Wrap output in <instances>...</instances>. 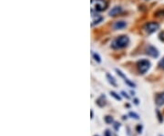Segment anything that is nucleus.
Returning a JSON list of instances; mask_svg holds the SVG:
<instances>
[{"mask_svg": "<svg viewBox=\"0 0 164 136\" xmlns=\"http://www.w3.org/2000/svg\"><path fill=\"white\" fill-rule=\"evenodd\" d=\"M133 102H134V104L139 105V100H138V99H134V100H133Z\"/></svg>", "mask_w": 164, "mask_h": 136, "instance_id": "23", "label": "nucleus"}, {"mask_svg": "<svg viewBox=\"0 0 164 136\" xmlns=\"http://www.w3.org/2000/svg\"><path fill=\"white\" fill-rule=\"evenodd\" d=\"M160 136H162V135H160Z\"/></svg>", "mask_w": 164, "mask_h": 136, "instance_id": "27", "label": "nucleus"}, {"mask_svg": "<svg viewBox=\"0 0 164 136\" xmlns=\"http://www.w3.org/2000/svg\"><path fill=\"white\" fill-rule=\"evenodd\" d=\"M160 27V25L156 22H150V23H147L145 26H144V29L145 31L148 33V34H151V33H154L155 31H157Z\"/></svg>", "mask_w": 164, "mask_h": 136, "instance_id": "4", "label": "nucleus"}, {"mask_svg": "<svg viewBox=\"0 0 164 136\" xmlns=\"http://www.w3.org/2000/svg\"><path fill=\"white\" fill-rule=\"evenodd\" d=\"M156 103L158 106H161V105H163L164 104V92L161 93L160 95L157 96L156 98Z\"/></svg>", "mask_w": 164, "mask_h": 136, "instance_id": "10", "label": "nucleus"}, {"mask_svg": "<svg viewBox=\"0 0 164 136\" xmlns=\"http://www.w3.org/2000/svg\"><path fill=\"white\" fill-rule=\"evenodd\" d=\"M138 66V69L139 71L140 74H144L146 73L150 68V62L147 59H141L137 63Z\"/></svg>", "mask_w": 164, "mask_h": 136, "instance_id": "3", "label": "nucleus"}, {"mask_svg": "<svg viewBox=\"0 0 164 136\" xmlns=\"http://www.w3.org/2000/svg\"><path fill=\"white\" fill-rule=\"evenodd\" d=\"M127 26V24H126V22H124V21H118V22H116L115 24H114V29H116V30H118V29H122L124 27H126Z\"/></svg>", "mask_w": 164, "mask_h": 136, "instance_id": "9", "label": "nucleus"}, {"mask_svg": "<svg viewBox=\"0 0 164 136\" xmlns=\"http://www.w3.org/2000/svg\"><path fill=\"white\" fill-rule=\"evenodd\" d=\"M156 113H157V115H158V119H159V122L162 123L163 122V118H162V115L161 114V112H160V110H156Z\"/></svg>", "mask_w": 164, "mask_h": 136, "instance_id": "16", "label": "nucleus"}, {"mask_svg": "<svg viewBox=\"0 0 164 136\" xmlns=\"http://www.w3.org/2000/svg\"><path fill=\"white\" fill-rule=\"evenodd\" d=\"M113 127H114V129H115V131H119V129L121 128V123H115L114 122V124H113Z\"/></svg>", "mask_w": 164, "mask_h": 136, "instance_id": "19", "label": "nucleus"}, {"mask_svg": "<svg viewBox=\"0 0 164 136\" xmlns=\"http://www.w3.org/2000/svg\"><path fill=\"white\" fill-rule=\"evenodd\" d=\"M96 103H97V105L98 106H99V107H104L105 105H106V96L104 95V94H102V95L100 96L97 101H96Z\"/></svg>", "mask_w": 164, "mask_h": 136, "instance_id": "7", "label": "nucleus"}, {"mask_svg": "<svg viewBox=\"0 0 164 136\" xmlns=\"http://www.w3.org/2000/svg\"><path fill=\"white\" fill-rule=\"evenodd\" d=\"M129 116L131 117L132 119L139 120V115L138 113H136V112H134V111H130V112H129Z\"/></svg>", "mask_w": 164, "mask_h": 136, "instance_id": "13", "label": "nucleus"}, {"mask_svg": "<svg viewBox=\"0 0 164 136\" xmlns=\"http://www.w3.org/2000/svg\"><path fill=\"white\" fill-rule=\"evenodd\" d=\"M103 20V16L97 12L91 13V26H95L97 24H98L99 22H101Z\"/></svg>", "mask_w": 164, "mask_h": 136, "instance_id": "5", "label": "nucleus"}, {"mask_svg": "<svg viewBox=\"0 0 164 136\" xmlns=\"http://www.w3.org/2000/svg\"><path fill=\"white\" fill-rule=\"evenodd\" d=\"M129 38L127 36H121L117 39H115L112 44H111V47L115 49H123L125 48L128 44H129Z\"/></svg>", "mask_w": 164, "mask_h": 136, "instance_id": "2", "label": "nucleus"}, {"mask_svg": "<svg viewBox=\"0 0 164 136\" xmlns=\"http://www.w3.org/2000/svg\"><path fill=\"white\" fill-rule=\"evenodd\" d=\"M104 120H105V123H108V124H112V123H114V119H113V117L110 116V115L105 116Z\"/></svg>", "mask_w": 164, "mask_h": 136, "instance_id": "12", "label": "nucleus"}, {"mask_svg": "<svg viewBox=\"0 0 164 136\" xmlns=\"http://www.w3.org/2000/svg\"><path fill=\"white\" fill-rule=\"evenodd\" d=\"M95 136H98V135H95Z\"/></svg>", "mask_w": 164, "mask_h": 136, "instance_id": "26", "label": "nucleus"}, {"mask_svg": "<svg viewBox=\"0 0 164 136\" xmlns=\"http://www.w3.org/2000/svg\"><path fill=\"white\" fill-rule=\"evenodd\" d=\"M107 7L108 2L106 0H91V12H101Z\"/></svg>", "mask_w": 164, "mask_h": 136, "instance_id": "1", "label": "nucleus"}, {"mask_svg": "<svg viewBox=\"0 0 164 136\" xmlns=\"http://www.w3.org/2000/svg\"><path fill=\"white\" fill-rule=\"evenodd\" d=\"M110 95L112 96L113 98H115L117 101H121V97L119 95L118 93H116L115 91H110Z\"/></svg>", "mask_w": 164, "mask_h": 136, "instance_id": "15", "label": "nucleus"}, {"mask_svg": "<svg viewBox=\"0 0 164 136\" xmlns=\"http://www.w3.org/2000/svg\"><path fill=\"white\" fill-rule=\"evenodd\" d=\"M125 119H127V116L124 115V116H123V120H125Z\"/></svg>", "mask_w": 164, "mask_h": 136, "instance_id": "25", "label": "nucleus"}, {"mask_svg": "<svg viewBox=\"0 0 164 136\" xmlns=\"http://www.w3.org/2000/svg\"><path fill=\"white\" fill-rule=\"evenodd\" d=\"M142 129H143V126H142V124H138L136 127V131L138 134H141V132H142Z\"/></svg>", "mask_w": 164, "mask_h": 136, "instance_id": "17", "label": "nucleus"}, {"mask_svg": "<svg viewBox=\"0 0 164 136\" xmlns=\"http://www.w3.org/2000/svg\"><path fill=\"white\" fill-rule=\"evenodd\" d=\"M122 11V8L121 7H114L110 11H109V16H118L119 14L121 13Z\"/></svg>", "mask_w": 164, "mask_h": 136, "instance_id": "8", "label": "nucleus"}, {"mask_svg": "<svg viewBox=\"0 0 164 136\" xmlns=\"http://www.w3.org/2000/svg\"><path fill=\"white\" fill-rule=\"evenodd\" d=\"M90 115H91V117H90V118H91V119H93V117H94V113H93V110H90Z\"/></svg>", "mask_w": 164, "mask_h": 136, "instance_id": "24", "label": "nucleus"}, {"mask_svg": "<svg viewBox=\"0 0 164 136\" xmlns=\"http://www.w3.org/2000/svg\"><path fill=\"white\" fill-rule=\"evenodd\" d=\"M92 55H93V58H94V59H95L97 62H100V61H101L99 55L97 54V53H92Z\"/></svg>", "mask_w": 164, "mask_h": 136, "instance_id": "18", "label": "nucleus"}, {"mask_svg": "<svg viewBox=\"0 0 164 136\" xmlns=\"http://www.w3.org/2000/svg\"><path fill=\"white\" fill-rule=\"evenodd\" d=\"M107 79H108V81H109V82L112 85V86H114V87H117V82H116V81H115V79L110 75V74H107Z\"/></svg>", "mask_w": 164, "mask_h": 136, "instance_id": "11", "label": "nucleus"}, {"mask_svg": "<svg viewBox=\"0 0 164 136\" xmlns=\"http://www.w3.org/2000/svg\"><path fill=\"white\" fill-rule=\"evenodd\" d=\"M124 82H125V83H127L130 87H131V88H135V87H136V84H135L134 82H130V81L129 79H127V78L124 79Z\"/></svg>", "mask_w": 164, "mask_h": 136, "instance_id": "14", "label": "nucleus"}, {"mask_svg": "<svg viewBox=\"0 0 164 136\" xmlns=\"http://www.w3.org/2000/svg\"><path fill=\"white\" fill-rule=\"evenodd\" d=\"M104 136H112V135H111V133L109 132V130H107V131H105V133H104Z\"/></svg>", "mask_w": 164, "mask_h": 136, "instance_id": "21", "label": "nucleus"}, {"mask_svg": "<svg viewBox=\"0 0 164 136\" xmlns=\"http://www.w3.org/2000/svg\"><path fill=\"white\" fill-rule=\"evenodd\" d=\"M159 66H160V68H161L164 69V58L162 59H161V60H160V62H159Z\"/></svg>", "mask_w": 164, "mask_h": 136, "instance_id": "20", "label": "nucleus"}, {"mask_svg": "<svg viewBox=\"0 0 164 136\" xmlns=\"http://www.w3.org/2000/svg\"><path fill=\"white\" fill-rule=\"evenodd\" d=\"M121 94H122L125 98H127V99H130V96L128 95V93H127V92H125V91H121Z\"/></svg>", "mask_w": 164, "mask_h": 136, "instance_id": "22", "label": "nucleus"}, {"mask_svg": "<svg viewBox=\"0 0 164 136\" xmlns=\"http://www.w3.org/2000/svg\"><path fill=\"white\" fill-rule=\"evenodd\" d=\"M146 53L149 55V56H150V57H152V58H157V57L159 56V51H158V49H157L155 47H153V46H149V47L147 48Z\"/></svg>", "mask_w": 164, "mask_h": 136, "instance_id": "6", "label": "nucleus"}]
</instances>
